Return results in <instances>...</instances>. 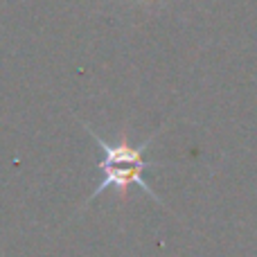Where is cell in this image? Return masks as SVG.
<instances>
[{"mask_svg":"<svg viewBox=\"0 0 257 257\" xmlns=\"http://www.w3.org/2000/svg\"><path fill=\"white\" fill-rule=\"evenodd\" d=\"M88 131H90V128H88ZM90 136H93V140H97L99 145H102V149H104V160L99 163V169H102V174H104V181L99 183V187L93 192V196H90V199L99 196L104 190H108V187L113 185V187H117L120 199L124 201L128 187L138 185L142 192H147L151 199L158 201V196L154 194V190H151V187L147 185V181L142 178L145 169L151 165V163H147L145 156H142V154H145V149H147V145H149V140L142 142L140 147H131L128 142L108 145L106 140H102L99 136H95L93 131H90Z\"/></svg>","mask_w":257,"mask_h":257,"instance_id":"1","label":"cell"}]
</instances>
